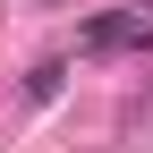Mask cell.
<instances>
[{"label":"cell","mask_w":153,"mask_h":153,"mask_svg":"<svg viewBox=\"0 0 153 153\" xmlns=\"http://www.w3.org/2000/svg\"><path fill=\"white\" fill-rule=\"evenodd\" d=\"M145 17L136 9H111V17H94V26H85V51H128V43H145Z\"/></svg>","instance_id":"1"},{"label":"cell","mask_w":153,"mask_h":153,"mask_svg":"<svg viewBox=\"0 0 153 153\" xmlns=\"http://www.w3.org/2000/svg\"><path fill=\"white\" fill-rule=\"evenodd\" d=\"M60 76H68L60 60H43V68H34V76H26V102H51V94H60Z\"/></svg>","instance_id":"2"}]
</instances>
